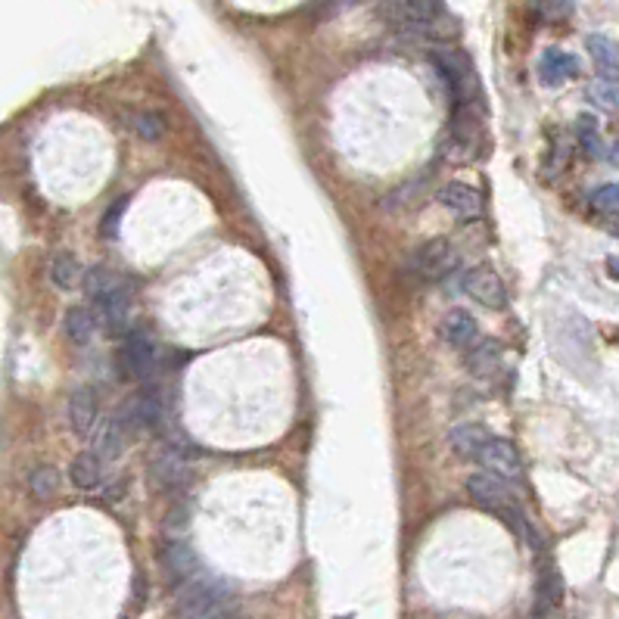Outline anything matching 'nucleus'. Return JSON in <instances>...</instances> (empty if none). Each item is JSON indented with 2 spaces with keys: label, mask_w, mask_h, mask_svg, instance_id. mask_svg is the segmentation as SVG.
Returning <instances> with one entry per match:
<instances>
[{
  "label": "nucleus",
  "mask_w": 619,
  "mask_h": 619,
  "mask_svg": "<svg viewBox=\"0 0 619 619\" xmlns=\"http://www.w3.org/2000/svg\"><path fill=\"white\" fill-rule=\"evenodd\" d=\"M458 249L448 240H430L427 246H420L411 262H408V274L414 280H424V284H439L448 274H455L458 268Z\"/></svg>",
  "instance_id": "7ed1b4c3"
},
{
  "label": "nucleus",
  "mask_w": 619,
  "mask_h": 619,
  "mask_svg": "<svg viewBox=\"0 0 619 619\" xmlns=\"http://www.w3.org/2000/svg\"><path fill=\"white\" fill-rule=\"evenodd\" d=\"M131 131L140 137V140H159L162 137V131H165V122H162V116L159 112H134L131 116Z\"/></svg>",
  "instance_id": "5701e85b"
},
{
  "label": "nucleus",
  "mask_w": 619,
  "mask_h": 619,
  "mask_svg": "<svg viewBox=\"0 0 619 619\" xmlns=\"http://www.w3.org/2000/svg\"><path fill=\"white\" fill-rule=\"evenodd\" d=\"M153 476H156L159 486H178V483H184L187 461H184V455L178 452V448H172V445H162V448H159L156 458H153Z\"/></svg>",
  "instance_id": "2eb2a0df"
},
{
  "label": "nucleus",
  "mask_w": 619,
  "mask_h": 619,
  "mask_svg": "<svg viewBox=\"0 0 619 619\" xmlns=\"http://www.w3.org/2000/svg\"><path fill=\"white\" fill-rule=\"evenodd\" d=\"M159 417H162V399H159L156 389H147V386L140 389V392H134V396L119 411V420L125 424L128 433L153 430L159 424Z\"/></svg>",
  "instance_id": "423d86ee"
},
{
  "label": "nucleus",
  "mask_w": 619,
  "mask_h": 619,
  "mask_svg": "<svg viewBox=\"0 0 619 619\" xmlns=\"http://www.w3.org/2000/svg\"><path fill=\"white\" fill-rule=\"evenodd\" d=\"M50 280H53V284L60 287V290H72L78 280H84L75 256H69V252H60V256L50 262Z\"/></svg>",
  "instance_id": "4be33fe9"
},
{
  "label": "nucleus",
  "mask_w": 619,
  "mask_h": 619,
  "mask_svg": "<svg viewBox=\"0 0 619 619\" xmlns=\"http://www.w3.org/2000/svg\"><path fill=\"white\" fill-rule=\"evenodd\" d=\"M607 274L619 280V256H607Z\"/></svg>",
  "instance_id": "7c9ffc66"
},
{
  "label": "nucleus",
  "mask_w": 619,
  "mask_h": 619,
  "mask_svg": "<svg viewBox=\"0 0 619 619\" xmlns=\"http://www.w3.org/2000/svg\"><path fill=\"white\" fill-rule=\"evenodd\" d=\"M483 464V470L501 476L504 483H523V464H520V455H517V448L508 442V439H495L483 448L480 458H476Z\"/></svg>",
  "instance_id": "0eeeda50"
},
{
  "label": "nucleus",
  "mask_w": 619,
  "mask_h": 619,
  "mask_svg": "<svg viewBox=\"0 0 619 619\" xmlns=\"http://www.w3.org/2000/svg\"><path fill=\"white\" fill-rule=\"evenodd\" d=\"M119 290H125L122 277L112 274L109 268H91L88 274H84V293H88L91 302H103L109 296H116Z\"/></svg>",
  "instance_id": "aec40b11"
},
{
  "label": "nucleus",
  "mask_w": 619,
  "mask_h": 619,
  "mask_svg": "<svg viewBox=\"0 0 619 619\" xmlns=\"http://www.w3.org/2000/svg\"><path fill=\"white\" fill-rule=\"evenodd\" d=\"M467 492L476 504H480V508H486L498 517H504L508 511H517L514 495H511V483H504L501 476H495L489 470L473 473L467 480Z\"/></svg>",
  "instance_id": "20e7f679"
},
{
  "label": "nucleus",
  "mask_w": 619,
  "mask_h": 619,
  "mask_svg": "<svg viewBox=\"0 0 619 619\" xmlns=\"http://www.w3.org/2000/svg\"><path fill=\"white\" fill-rule=\"evenodd\" d=\"M433 66L439 69L442 81L448 84V94L458 103V109H470V103L480 94V84H476V72L467 60V53L455 47H439L433 50Z\"/></svg>",
  "instance_id": "f03ea898"
},
{
  "label": "nucleus",
  "mask_w": 619,
  "mask_h": 619,
  "mask_svg": "<svg viewBox=\"0 0 619 619\" xmlns=\"http://www.w3.org/2000/svg\"><path fill=\"white\" fill-rule=\"evenodd\" d=\"M28 489H32L38 498H50L56 492V470L53 467H35L28 473Z\"/></svg>",
  "instance_id": "393cba45"
},
{
  "label": "nucleus",
  "mask_w": 619,
  "mask_h": 619,
  "mask_svg": "<svg viewBox=\"0 0 619 619\" xmlns=\"http://www.w3.org/2000/svg\"><path fill=\"white\" fill-rule=\"evenodd\" d=\"M588 97L604 103L607 109H616V103H619V100H616V84H607V81L592 84V88H588Z\"/></svg>",
  "instance_id": "c85d7f7f"
},
{
  "label": "nucleus",
  "mask_w": 619,
  "mask_h": 619,
  "mask_svg": "<svg viewBox=\"0 0 619 619\" xmlns=\"http://www.w3.org/2000/svg\"><path fill=\"white\" fill-rule=\"evenodd\" d=\"M439 333L442 340L452 346V349H470L476 346V340H480V324H476V318L470 312H448L439 324Z\"/></svg>",
  "instance_id": "f8f14e48"
},
{
  "label": "nucleus",
  "mask_w": 619,
  "mask_h": 619,
  "mask_svg": "<svg viewBox=\"0 0 619 619\" xmlns=\"http://www.w3.org/2000/svg\"><path fill=\"white\" fill-rule=\"evenodd\" d=\"M576 128H579V144H582V150H585L588 156H598V153H601V140H598V125H595V119H592V116H582Z\"/></svg>",
  "instance_id": "bb28decb"
},
{
  "label": "nucleus",
  "mask_w": 619,
  "mask_h": 619,
  "mask_svg": "<svg viewBox=\"0 0 619 619\" xmlns=\"http://www.w3.org/2000/svg\"><path fill=\"white\" fill-rule=\"evenodd\" d=\"M592 206L607 215H619V184H604L592 193Z\"/></svg>",
  "instance_id": "a878e982"
},
{
  "label": "nucleus",
  "mask_w": 619,
  "mask_h": 619,
  "mask_svg": "<svg viewBox=\"0 0 619 619\" xmlns=\"http://www.w3.org/2000/svg\"><path fill=\"white\" fill-rule=\"evenodd\" d=\"M557 601H560V579L554 576V573H542V579H539V610H551V607H557Z\"/></svg>",
  "instance_id": "cd10ccee"
},
{
  "label": "nucleus",
  "mask_w": 619,
  "mask_h": 619,
  "mask_svg": "<svg viewBox=\"0 0 619 619\" xmlns=\"http://www.w3.org/2000/svg\"><path fill=\"white\" fill-rule=\"evenodd\" d=\"M69 424L78 436H91L97 424V396L88 386L75 389L69 396Z\"/></svg>",
  "instance_id": "4468645a"
},
{
  "label": "nucleus",
  "mask_w": 619,
  "mask_h": 619,
  "mask_svg": "<svg viewBox=\"0 0 619 619\" xmlns=\"http://www.w3.org/2000/svg\"><path fill=\"white\" fill-rule=\"evenodd\" d=\"M588 53H592L601 81L619 84V50H616V44L604 35H592L588 38Z\"/></svg>",
  "instance_id": "dca6fc26"
},
{
  "label": "nucleus",
  "mask_w": 619,
  "mask_h": 619,
  "mask_svg": "<svg viewBox=\"0 0 619 619\" xmlns=\"http://www.w3.org/2000/svg\"><path fill=\"white\" fill-rule=\"evenodd\" d=\"M396 13L411 32H430L442 19V0H396Z\"/></svg>",
  "instance_id": "9b49d317"
},
{
  "label": "nucleus",
  "mask_w": 619,
  "mask_h": 619,
  "mask_svg": "<svg viewBox=\"0 0 619 619\" xmlns=\"http://www.w3.org/2000/svg\"><path fill=\"white\" fill-rule=\"evenodd\" d=\"M159 570L168 585H187L196 576V554L184 542H162L159 548Z\"/></svg>",
  "instance_id": "6e6552de"
},
{
  "label": "nucleus",
  "mask_w": 619,
  "mask_h": 619,
  "mask_svg": "<svg viewBox=\"0 0 619 619\" xmlns=\"http://www.w3.org/2000/svg\"><path fill=\"white\" fill-rule=\"evenodd\" d=\"M69 480H72V486H78V489H97L100 483H103V464H100V458L94 455V452H81L75 461H72V467H69Z\"/></svg>",
  "instance_id": "6ab92c4d"
},
{
  "label": "nucleus",
  "mask_w": 619,
  "mask_h": 619,
  "mask_svg": "<svg viewBox=\"0 0 619 619\" xmlns=\"http://www.w3.org/2000/svg\"><path fill=\"white\" fill-rule=\"evenodd\" d=\"M125 206H128L125 200H116V203H112V209L106 212V218H103V234H106V237H116V224H119Z\"/></svg>",
  "instance_id": "c756f323"
},
{
  "label": "nucleus",
  "mask_w": 619,
  "mask_h": 619,
  "mask_svg": "<svg viewBox=\"0 0 619 619\" xmlns=\"http://www.w3.org/2000/svg\"><path fill=\"white\" fill-rule=\"evenodd\" d=\"M579 72V63H576V56L567 53V50H557V47H548L542 53V60H539V75L545 84H560L564 78H573Z\"/></svg>",
  "instance_id": "f3484780"
},
{
  "label": "nucleus",
  "mask_w": 619,
  "mask_h": 619,
  "mask_svg": "<svg viewBox=\"0 0 619 619\" xmlns=\"http://www.w3.org/2000/svg\"><path fill=\"white\" fill-rule=\"evenodd\" d=\"M209 619H237V613H234V610H221V613H215V616H209Z\"/></svg>",
  "instance_id": "2f4dec72"
},
{
  "label": "nucleus",
  "mask_w": 619,
  "mask_h": 619,
  "mask_svg": "<svg viewBox=\"0 0 619 619\" xmlns=\"http://www.w3.org/2000/svg\"><path fill=\"white\" fill-rule=\"evenodd\" d=\"M448 442H452V448L461 455V458H480L483 448L492 442L489 430L483 424H461L452 430V436H448Z\"/></svg>",
  "instance_id": "a211bd4d"
},
{
  "label": "nucleus",
  "mask_w": 619,
  "mask_h": 619,
  "mask_svg": "<svg viewBox=\"0 0 619 619\" xmlns=\"http://www.w3.org/2000/svg\"><path fill=\"white\" fill-rule=\"evenodd\" d=\"M464 293H467L473 302L486 305V308H504V305H508V290H504L501 277H498L492 268H486V265L473 268V271L464 277Z\"/></svg>",
  "instance_id": "1a4fd4ad"
},
{
  "label": "nucleus",
  "mask_w": 619,
  "mask_h": 619,
  "mask_svg": "<svg viewBox=\"0 0 619 619\" xmlns=\"http://www.w3.org/2000/svg\"><path fill=\"white\" fill-rule=\"evenodd\" d=\"M228 601H231L228 582L212 579V576H200V579L193 576L187 585L178 588L175 616L178 619H209L221 610H228Z\"/></svg>",
  "instance_id": "f257e3e1"
},
{
  "label": "nucleus",
  "mask_w": 619,
  "mask_h": 619,
  "mask_svg": "<svg viewBox=\"0 0 619 619\" xmlns=\"http://www.w3.org/2000/svg\"><path fill=\"white\" fill-rule=\"evenodd\" d=\"M436 200L439 206H445L452 215L458 218H476L483 212V193L470 187V184H461V181H452V184H445L439 187L436 193Z\"/></svg>",
  "instance_id": "9d476101"
},
{
  "label": "nucleus",
  "mask_w": 619,
  "mask_h": 619,
  "mask_svg": "<svg viewBox=\"0 0 619 619\" xmlns=\"http://www.w3.org/2000/svg\"><path fill=\"white\" fill-rule=\"evenodd\" d=\"M122 361H125V371L140 380V383H147L156 377L159 371V352H156V343L150 340V336L144 330H131L125 336V346H122Z\"/></svg>",
  "instance_id": "39448f33"
},
{
  "label": "nucleus",
  "mask_w": 619,
  "mask_h": 619,
  "mask_svg": "<svg viewBox=\"0 0 619 619\" xmlns=\"http://www.w3.org/2000/svg\"><path fill=\"white\" fill-rule=\"evenodd\" d=\"M66 336L72 343H78V346H84L94 336V330H97V318H94V312L91 308H84V305H75V308H69L66 312Z\"/></svg>",
  "instance_id": "412c9836"
},
{
  "label": "nucleus",
  "mask_w": 619,
  "mask_h": 619,
  "mask_svg": "<svg viewBox=\"0 0 619 619\" xmlns=\"http://www.w3.org/2000/svg\"><path fill=\"white\" fill-rule=\"evenodd\" d=\"M495 364H498V346L495 343H480L470 352V358H467V368L473 374H480V377H486L495 368Z\"/></svg>",
  "instance_id": "b1692460"
},
{
  "label": "nucleus",
  "mask_w": 619,
  "mask_h": 619,
  "mask_svg": "<svg viewBox=\"0 0 619 619\" xmlns=\"http://www.w3.org/2000/svg\"><path fill=\"white\" fill-rule=\"evenodd\" d=\"M128 430H125V424L119 420V414L116 417H109V420H103V424L97 427V433H94V455L100 458V461H112V458H119L122 455V448H125V442H128Z\"/></svg>",
  "instance_id": "ddd939ff"
}]
</instances>
